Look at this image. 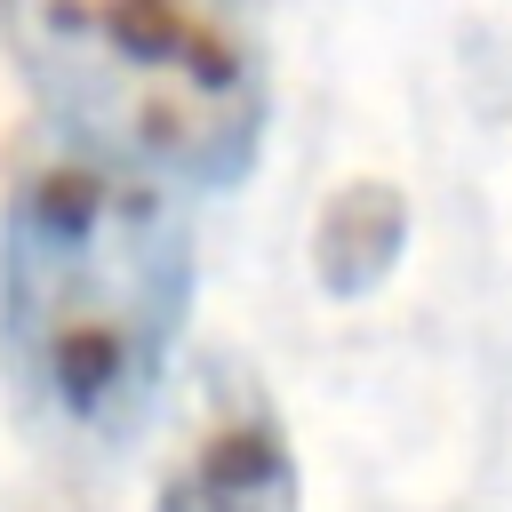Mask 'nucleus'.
Instances as JSON below:
<instances>
[{"label":"nucleus","instance_id":"f257e3e1","mask_svg":"<svg viewBox=\"0 0 512 512\" xmlns=\"http://www.w3.org/2000/svg\"><path fill=\"white\" fill-rule=\"evenodd\" d=\"M192 320L184 208L104 160H48L0 208V376L24 432L128 456Z\"/></svg>","mask_w":512,"mask_h":512},{"label":"nucleus","instance_id":"f03ea898","mask_svg":"<svg viewBox=\"0 0 512 512\" xmlns=\"http://www.w3.org/2000/svg\"><path fill=\"white\" fill-rule=\"evenodd\" d=\"M32 104L104 168L240 192L264 160L272 72L248 0H0Z\"/></svg>","mask_w":512,"mask_h":512},{"label":"nucleus","instance_id":"7ed1b4c3","mask_svg":"<svg viewBox=\"0 0 512 512\" xmlns=\"http://www.w3.org/2000/svg\"><path fill=\"white\" fill-rule=\"evenodd\" d=\"M152 512H304V472L288 432L272 416L216 424L168 464V480L152 488Z\"/></svg>","mask_w":512,"mask_h":512},{"label":"nucleus","instance_id":"20e7f679","mask_svg":"<svg viewBox=\"0 0 512 512\" xmlns=\"http://www.w3.org/2000/svg\"><path fill=\"white\" fill-rule=\"evenodd\" d=\"M408 256V192L384 184V176H352L320 200L312 216V280L320 296L352 304V296H376Z\"/></svg>","mask_w":512,"mask_h":512}]
</instances>
